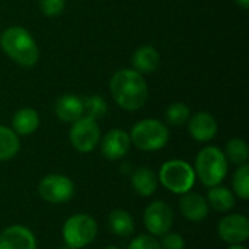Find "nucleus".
I'll return each instance as SVG.
<instances>
[{"mask_svg": "<svg viewBox=\"0 0 249 249\" xmlns=\"http://www.w3.org/2000/svg\"><path fill=\"white\" fill-rule=\"evenodd\" d=\"M109 92L115 104L127 111L140 109L149 96V88L143 74L133 69L118 70L109 82Z\"/></svg>", "mask_w": 249, "mask_h": 249, "instance_id": "f257e3e1", "label": "nucleus"}, {"mask_svg": "<svg viewBox=\"0 0 249 249\" xmlns=\"http://www.w3.org/2000/svg\"><path fill=\"white\" fill-rule=\"evenodd\" d=\"M0 47L7 57L22 67H34L39 58L36 41L31 32L20 26L7 28L0 34Z\"/></svg>", "mask_w": 249, "mask_h": 249, "instance_id": "f03ea898", "label": "nucleus"}, {"mask_svg": "<svg viewBox=\"0 0 249 249\" xmlns=\"http://www.w3.org/2000/svg\"><path fill=\"white\" fill-rule=\"evenodd\" d=\"M196 177L206 187H216L223 182L228 174V159L216 146L201 149L196 158Z\"/></svg>", "mask_w": 249, "mask_h": 249, "instance_id": "7ed1b4c3", "label": "nucleus"}, {"mask_svg": "<svg viewBox=\"0 0 249 249\" xmlns=\"http://www.w3.org/2000/svg\"><path fill=\"white\" fill-rule=\"evenodd\" d=\"M128 134H130L131 144H134L137 149L144 152L160 150L169 142L168 127L162 121L153 118L139 121Z\"/></svg>", "mask_w": 249, "mask_h": 249, "instance_id": "20e7f679", "label": "nucleus"}, {"mask_svg": "<svg viewBox=\"0 0 249 249\" xmlns=\"http://www.w3.org/2000/svg\"><path fill=\"white\" fill-rule=\"evenodd\" d=\"M194 168L181 159H172L165 162L159 171V182L174 194H184L191 191L196 184Z\"/></svg>", "mask_w": 249, "mask_h": 249, "instance_id": "39448f33", "label": "nucleus"}, {"mask_svg": "<svg viewBox=\"0 0 249 249\" xmlns=\"http://www.w3.org/2000/svg\"><path fill=\"white\" fill-rule=\"evenodd\" d=\"M61 233L67 248L82 249L95 241L98 235V225L92 216L77 213L64 222Z\"/></svg>", "mask_w": 249, "mask_h": 249, "instance_id": "423d86ee", "label": "nucleus"}, {"mask_svg": "<svg viewBox=\"0 0 249 249\" xmlns=\"http://www.w3.org/2000/svg\"><path fill=\"white\" fill-rule=\"evenodd\" d=\"M69 139L71 146L80 153H89L95 150V147L101 142V130L95 120L88 117H80L74 123H71V128L69 133Z\"/></svg>", "mask_w": 249, "mask_h": 249, "instance_id": "0eeeda50", "label": "nucleus"}, {"mask_svg": "<svg viewBox=\"0 0 249 249\" xmlns=\"http://www.w3.org/2000/svg\"><path fill=\"white\" fill-rule=\"evenodd\" d=\"M38 193L41 198L51 204L67 203L74 194L73 181L61 174H50L44 177L38 185Z\"/></svg>", "mask_w": 249, "mask_h": 249, "instance_id": "6e6552de", "label": "nucleus"}, {"mask_svg": "<svg viewBox=\"0 0 249 249\" xmlns=\"http://www.w3.org/2000/svg\"><path fill=\"white\" fill-rule=\"evenodd\" d=\"M143 222L152 236H162L174 225V212L165 201L156 200L146 207Z\"/></svg>", "mask_w": 249, "mask_h": 249, "instance_id": "1a4fd4ad", "label": "nucleus"}, {"mask_svg": "<svg viewBox=\"0 0 249 249\" xmlns=\"http://www.w3.org/2000/svg\"><path fill=\"white\" fill-rule=\"evenodd\" d=\"M219 236L223 242L236 245L242 244L249 238V220L247 216L233 213L225 216L217 226Z\"/></svg>", "mask_w": 249, "mask_h": 249, "instance_id": "9d476101", "label": "nucleus"}, {"mask_svg": "<svg viewBox=\"0 0 249 249\" xmlns=\"http://www.w3.org/2000/svg\"><path fill=\"white\" fill-rule=\"evenodd\" d=\"M131 147L130 134L121 128L109 130L101 140V152L108 160L123 159Z\"/></svg>", "mask_w": 249, "mask_h": 249, "instance_id": "9b49d317", "label": "nucleus"}, {"mask_svg": "<svg viewBox=\"0 0 249 249\" xmlns=\"http://www.w3.org/2000/svg\"><path fill=\"white\" fill-rule=\"evenodd\" d=\"M0 249H36V239L29 228L13 225L0 233Z\"/></svg>", "mask_w": 249, "mask_h": 249, "instance_id": "f8f14e48", "label": "nucleus"}, {"mask_svg": "<svg viewBox=\"0 0 249 249\" xmlns=\"http://www.w3.org/2000/svg\"><path fill=\"white\" fill-rule=\"evenodd\" d=\"M188 133L196 142H210L217 134V121L210 112H197L188 120Z\"/></svg>", "mask_w": 249, "mask_h": 249, "instance_id": "ddd939ff", "label": "nucleus"}, {"mask_svg": "<svg viewBox=\"0 0 249 249\" xmlns=\"http://www.w3.org/2000/svg\"><path fill=\"white\" fill-rule=\"evenodd\" d=\"M179 209L182 216L190 222H201L209 216V203L198 193H184L179 198Z\"/></svg>", "mask_w": 249, "mask_h": 249, "instance_id": "4468645a", "label": "nucleus"}, {"mask_svg": "<svg viewBox=\"0 0 249 249\" xmlns=\"http://www.w3.org/2000/svg\"><path fill=\"white\" fill-rule=\"evenodd\" d=\"M160 63V55L152 45H142L139 47L131 57L133 70L139 71L140 74H150L153 73Z\"/></svg>", "mask_w": 249, "mask_h": 249, "instance_id": "2eb2a0df", "label": "nucleus"}, {"mask_svg": "<svg viewBox=\"0 0 249 249\" xmlns=\"http://www.w3.org/2000/svg\"><path fill=\"white\" fill-rule=\"evenodd\" d=\"M55 115L64 123H74L83 117L82 98L76 95H63L55 102Z\"/></svg>", "mask_w": 249, "mask_h": 249, "instance_id": "dca6fc26", "label": "nucleus"}, {"mask_svg": "<svg viewBox=\"0 0 249 249\" xmlns=\"http://www.w3.org/2000/svg\"><path fill=\"white\" fill-rule=\"evenodd\" d=\"M158 184H159V179H158L156 174L147 166L137 168L131 174V187L142 197L153 196L158 188Z\"/></svg>", "mask_w": 249, "mask_h": 249, "instance_id": "f3484780", "label": "nucleus"}, {"mask_svg": "<svg viewBox=\"0 0 249 249\" xmlns=\"http://www.w3.org/2000/svg\"><path fill=\"white\" fill-rule=\"evenodd\" d=\"M39 127V115L34 108H22L12 118V130L18 136H29Z\"/></svg>", "mask_w": 249, "mask_h": 249, "instance_id": "a211bd4d", "label": "nucleus"}, {"mask_svg": "<svg viewBox=\"0 0 249 249\" xmlns=\"http://www.w3.org/2000/svg\"><path fill=\"white\" fill-rule=\"evenodd\" d=\"M206 200L209 206H212L214 210L220 213H226L235 207V194L229 188L222 185L210 187Z\"/></svg>", "mask_w": 249, "mask_h": 249, "instance_id": "6ab92c4d", "label": "nucleus"}, {"mask_svg": "<svg viewBox=\"0 0 249 249\" xmlns=\"http://www.w3.org/2000/svg\"><path fill=\"white\" fill-rule=\"evenodd\" d=\"M108 226L114 235L127 238L134 232V219L127 210L118 209L111 212L108 217Z\"/></svg>", "mask_w": 249, "mask_h": 249, "instance_id": "aec40b11", "label": "nucleus"}, {"mask_svg": "<svg viewBox=\"0 0 249 249\" xmlns=\"http://www.w3.org/2000/svg\"><path fill=\"white\" fill-rule=\"evenodd\" d=\"M20 150L19 136L9 127L0 125V160H9Z\"/></svg>", "mask_w": 249, "mask_h": 249, "instance_id": "412c9836", "label": "nucleus"}, {"mask_svg": "<svg viewBox=\"0 0 249 249\" xmlns=\"http://www.w3.org/2000/svg\"><path fill=\"white\" fill-rule=\"evenodd\" d=\"M225 156L226 159L236 165V166H241L244 163L248 162L249 158V149L248 144L242 140V139H231L226 144V149H225Z\"/></svg>", "mask_w": 249, "mask_h": 249, "instance_id": "4be33fe9", "label": "nucleus"}, {"mask_svg": "<svg viewBox=\"0 0 249 249\" xmlns=\"http://www.w3.org/2000/svg\"><path fill=\"white\" fill-rule=\"evenodd\" d=\"M82 102H83V117H88V118L98 121L99 118L107 115L108 105L102 96L90 95V96L83 98Z\"/></svg>", "mask_w": 249, "mask_h": 249, "instance_id": "5701e85b", "label": "nucleus"}, {"mask_svg": "<svg viewBox=\"0 0 249 249\" xmlns=\"http://www.w3.org/2000/svg\"><path fill=\"white\" fill-rule=\"evenodd\" d=\"M232 187H233V194L238 196L242 200L249 198V165L244 163L238 166V169L233 174L232 179Z\"/></svg>", "mask_w": 249, "mask_h": 249, "instance_id": "b1692460", "label": "nucleus"}, {"mask_svg": "<svg viewBox=\"0 0 249 249\" xmlns=\"http://www.w3.org/2000/svg\"><path fill=\"white\" fill-rule=\"evenodd\" d=\"M191 117V111L190 108L184 104V102H174L171 104L166 111H165V120L169 125H182L185 123H188Z\"/></svg>", "mask_w": 249, "mask_h": 249, "instance_id": "393cba45", "label": "nucleus"}, {"mask_svg": "<svg viewBox=\"0 0 249 249\" xmlns=\"http://www.w3.org/2000/svg\"><path fill=\"white\" fill-rule=\"evenodd\" d=\"M66 0H39V9L47 18L60 16L64 10Z\"/></svg>", "mask_w": 249, "mask_h": 249, "instance_id": "a878e982", "label": "nucleus"}, {"mask_svg": "<svg viewBox=\"0 0 249 249\" xmlns=\"http://www.w3.org/2000/svg\"><path fill=\"white\" fill-rule=\"evenodd\" d=\"M127 249H162L159 241L156 239V236L152 235H140L136 239H133L128 244Z\"/></svg>", "mask_w": 249, "mask_h": 249, "instance_id": "bb28decb", "label": "nucleus"}, {"mask_svg": "<svg viewBox=\"0 0 249 249\" xmlns=\"http://www.w3.org/2000/svg\"><path fill=\"white\" fill-rule=\"evenodd\" d=\"M160 248L162 249H185V241L179 233L166 232L160 236Z\"/></svg>", "mask_w": 249, "mask_h": 249, "instance_id": "cd10ccee", "label": "nucleus"}, {"mask_svg": "<svg viewBox=\"0 0 249 249\" xmlns=\"http://www.w3.org/2000/svg\"><path fill=\"white\" fill-rule=\"evenodd\" d=\"M242 9H248L249 7V0H235Z\"/></svg>", "mask_w": 249, "mask_h": 249, "instance_id": "c85d7f7f", "label": "nucleus"}, {"mask_svg": "<svg viewBox=\"0 0 249 249\" xmlns=\"http://www.w3.org/2000/svg\"><path fill=\"white\" fill-rule=\"evenodd\" d=\"M228 249H248L247 247H244V245H241V244H236V245H231Z\"/></svg>", "mask_w": 249, "mask_h": 249, "instance_id": "c756f323", "label": "nucleus"}, {"mask_svg": "<svg viewBox=\"0 0 249 249\" xmlns=\"http://www.w3.org/2000/svg\"><path fill=\"white\" fill-rule=\"evenodd\" d=\"M104 249H120L118 247H115V245H109V247H107V248Z\"/></svg>", "mask_w": 249, "mask_h": 249, "instance_id": "7c9ffc66", "label": "nucleus"}, {"mask_svg": "<svg viewBox=\"0 0 249 249\" xmlns=\"http://www.w3.org/2000/svg\"><path fill=\"white\" fill-rule=\"evenodd\" d=\"M57 249H69L67 247H61V248H57Z\"/></svg>", "mask_w": 249, "mask_h": 249, "instance_id": "2f4dec72", "label": "nucleus"}]
</instances>
